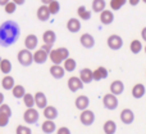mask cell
<instances>
[{"instance_id": "obj_1", "label": "cell", "mask_w": 146, "mask_h": 134, "mask_svg": "<svg viewBox=\"0 0 146 134\" xmlns=\"http://www.w3.org/2000/svg\"><path fill=\"white\" fill-rule=\"evenodd\" d=\"M21 28L15 21L8 20L0 25V45L8 48L19 39Z\"/></svg>"}, {"instance_id": "obj_2", "label": "cell", "mask_w": 146, "mask_h": 134, "mask_svg": "<svg viewBox=\"0 0 146 134\" xmlns=\"http://www.w3.org/2000/svg\"><path fill=\"white\" fill-rule=\"evenodd\" d=\"M49 57H50V61L54 65H60L67 58H69V51L67 48H64V46L58 49H53L50 52V54H49Z\"/></svg>"}, {"instance_id": "obj_3", "label": "cell", "mask_w": 146, "mask_h": 134, "mask_svg": "<svg viewBox=\"0 0 146 134\" xmlns=\"http://www.w3.org/2000/svg\"><path fill=\"white\" fill-rule=\"evenodd\" d=\"M17 59H18V62H19L22 66H25V67H28V66H31V65L33 63V54L31 53V51L30 49H22V51H19L18 52V54H17Z\"/></svg>"}, {"instance_id": "obj_4", "label": "cell", "mask_w": 146, "mask_h": 134, "mask_svg": "<svg viewBox=\"0 0 146 134\" xmlns=\"http://www.w3.org/2000/svg\"><path fill=\"white\" fill-rule=\"evenodd\" d=\"M103 103H104V107L108 110H115L118 107V98H117L115 94L113 93H108L104 96L103 98Z\"/></svg>"}, {"instance_id": "obj_5", "label": "cell", "mask_w": 146, "mask_h": 134, "mask_svg": "<svg viewBox=\"0 0 146 134\" xmlns=\"http://www.w3.org/2000/svg\"><path fill=\"white\" fill-rule=\"evenodd\" d=\"M106 44L111 51H119L123 46V39L119 35H110L106 40Z\"/></svg>"}, {"instance_id": "obj_6", "label": "cell", "mask_w": 146, "mask_h": 134, "mask_svg": "<svg viewBox=\"0 0 146 134\" xmlns=\"http://www.w3.org/2000/svg\"><path fill=\"white\" fill-rule=\"evenodd\" d=\"M38 117H40V114H38V111L36 108H28L27 111L23 114V120H25L27 124H36L38 120Z\"/></svg>"}, {"instance_id": "obj_7", "label": "cell", "mask_w": 146, "mask_h": 134, "mask_svg": "<svg viewBox=\"0 0 146 134\" xmlns=\"http://www.w3.org/2000/svg\"><path fill=\"white\" fill-rule=\"evenodd\" d=\"M80 120L83 125L90 127V125H92L94 121H95V114H94L92 111H90V110H83L80 116Z\"/></svg>"}, {"instance_id": "obj_8", "label": "cell", "mask_w": 146, "mask_h": 134, "mask_svg": "<svg viewBox=\"0 0 146 134\" xmlns=\"http://www.w3.org/2000/svg\"><path fill=\"white\" fill-rule=\"evenodd\" d=\"M48 58H49V53L41 48L33 53V61H35V63H37V65L45 63V62L48 61Z\"/></svg>"}, {"instance_id": "obj_9", "label": "cell", "mask_w": 146, "mask_h": 134, "mask_svg": "<svg viewBox=\"0 0 146 134\" xmlns=\"http://www.w3.org/2000/svg\"><path fill=\"white\" fill-rule=\"evenodd\" d=\"M121 120H122V123H123V124H126V125L132 124V123L135 121L133 111H132V110H129V108H124L123 111L121 112Z\"/></svg>"}, {"instance_id": "obj_10", "label": "cell", "mask_w": 146, "mask_h": 134, "mask_svg": "<svg viewBox=\"0 0 146 134\" xmlns=\"http://www.w3.org/2000/svg\"><path fill=\"white\" fill-rule=\"evenodd\" d=\"M68 88H69V90L74 93V92L83 88V81L80 77H77V76H73V77H71L68 80Z\"/></svg>"}, {"instance_id": "obj_11", "label": "cell", "mask_w": 146, "mask_h": 134, "mask_svg": "<svg viewBox=\"0 0 146 134\" xmlns=\"http://www.w3.org/2000/svg\"><path fill=\"white\" fill-rule=\"evenodd\" d=\"M50 15H51V13H50V10H49L48 5L44 4V5H41V7L37 9V18H38V21H41V22L49 21Z\"/></svg>"}, {"instance_id": "obj_12", "label": "cell", "mask_w": 146, "mask_h": 134, "mask_svg": "<svg viewBox=\"0 0 146 134\" xmlns=\"http://www.w3.org/2000/svg\"><path fill=\"white\" fill-rule=\"evenodd\" d=\"M80 43L82 44V46H85V48L91 49L95 45V39H94V36L91 35V34H83L80 39Z\"/></svg>"}, {"instance_id": "obj_13", "label": "cell", "mask_w": 146, "mask_h": 134, "mask_svg": "<svg viewBox=\"0 0 146 134\" xmlns=\"http://www.w3.org/2000/svg\"><path fill=\"white\" fill-rule=\"evenodd\" d=\"M80 79L83 81V84H90L91 81H94V71H91L90 68H82L80 72Z\"/></svg>"}, {"instance_id": "obj_14", "label": "cell", "mask_w": 146, "mask_h": 134, "mask_svg": "<svg viewBox=\"0 0 146 134\" xmlns=\"http://www.w3.org/2000/svg\"><path fill=\"white\" fill-rule=\"evenodd\" d=\"M113 21H114V14L111 10L105 9L100 13V22L103 25H110V23H113Z\"/></svg>"}, {"instance_id": "obj_15", "label": "cell", "mask_w": 146, "mask_h": 134, "mask_svg": "<svg viewBox=\"0 0 146 134\" xmlns=\"http://www.w3.org/2000/svg\"><path fill=\"white\" fill-rule=\"evenodd\" d=\"M81 27H82L81 22L77 18H69V21L67 22V28H68L69 32H73V34L78 32V31L81 30Z\"/></svg>"}, {"instance_id": "obj_16", "label": "cell", "mask_w": 146, "mask_h": 134, "mask_svg": "<svg viewBox=\"0 0 146 134\" xmlns=\"http://www.w3.org/2000/svg\"><path fill=\"white\" fill-rule=\"evenodd\" d=\"M66 73V68L62 67L60 65H53L50 67V75L55 79H62Z\"/></svg>"}, {"instance_id": "obj_17", "label": "cell", "mask_w": 146, "mask_h": 134, "mask_svg": "<svg viewBox=\"0 0 146 134\" xmlns=\"http://www.w3.org/2000/svg\"><path fill=\"white\" fill-rule=\"evenodd\" d=\"M146 93V88L144 84H136V85L132 88V97L136 99H140L145 96Z\"/></svg>"}, {"instance_id": "obj_18", "label": "cell", "mask_w": 146, "mask_h": 134, "mask_svg": "<svg viewBox=\"0 0 146 134\" xmlns=\"http://www.w3.org/2000/svg\"><path fill=\"white\" fill-rule=\"evenodd\" d=\"M35 102H36V106H37L38 108H45V107L48 106V99H46L45 93L37 92V93L35 94Z\"/></svg>"}, {"instance_id": "obj_19", "label": "cell", "mask_w": 146, "mask_h": 134, "mask_svg": "<svg viewBox=\"0 0 146 134\" xmlns=\"http://www.w3.org/2000/svg\"><path fill=\"white\" fill-rule=\"evenodd\" d=\"M124 92V84L122 83L121 80H115L110 84V93L115 94V96H119Z\"/></svg>"}, {"instance_id": "obj_20", "label": "cell", "mask_w": 146, "mask_h": 134, "mask_svg": "<svg viewBox=\"0 0 146 134\" xmlns=\"http://www.w3.org/2000/svg\"><path fill=\"white\" fill-rule=\"evenodd\" d=\"M74 104H76V107H77L78 110L83 111V110H86L88 107V104H90V99H88L86 96H80V97L76 98Z\"/></svg>"}, {"instance_id": "obj_21", "label": "cell", "mask_w": 146, "mask_h": 134, "mask_svg": "<svg viewBox=\"0 0 146 134\" xmlns=\"http://www.w3.org/2000/svg\"><path fill=\"white\" fill-rule=\"evenodd\" d=\"M108 70L105 67L100 66L98 67L95 71H94V80L95 81H100V80H104V79L108 77Z\"/></svg>"}, {"instance_id": "obj_22", "label": "cell", "mask_w": 146, "mask_h": 134, "mask_svg": "<svg viewBox=\"0 0 146 134\" xmlns=\"http://www.w3.org/2000/svg\"><path fill=\"white\" fill-rule=\"evenodd\" d=\"M37 43H38L37 36L33 35V34L28 35L27 38L25 39V46H26L27 49H30V51H33V49L37 46Z\"/></svg>"}, {"instance_id": "obj_23", "label": "cell", "mask_w": 146, "mask_h": 134, "mask_svg": "<svg viewBox=\"0 0 146 134\" xmlns=\"http://www.w3.org/2000/svg\"><path fill=\"white\" fill-rule=\"evenodd\" d=\"M44 116L48 120H54L58 117V110L54 106H46L44 108Z\"/></svg>"}, {"instance_id": "obj_24", "label": "cell", "mask_w": 146, "mask_h": 134, "mask_svg": "<svg viewBox=\"0 0 146 134\" xmlns=\"http://www.w3.org/2000/svg\"><path fill=\"white\" fill-rule=\"evenodd\" d=\"M42 40H44L45 44H50V45H53L56 40V34L54 32L53 30H46L42 35Z\"/></svg>"}, {"instance_id": "obj_25", "label": "cell", "mask_w": 146, "mask_h": 134, "mask_svg": "<svg viewBox=\"0 0 146 134\" xmlns=\"http://www.w3.org/2000/svg\"><path fill=\"white\" fill-rule=\"evenodd\" d=\"M41 129H42V132H44V133H46V134H51V133L55 132L56 125H55V123H54L53 120H46V121H44V123H42V125H41Z\"/></svg>"}, {"instance_id": "obj_26", "label": "cell", "mask_w": 146, "mask_h": 134, "mask_svg": "<svg viewBox=\"0 0 146 134\" xmlns=\"http://www.w3.org/2000/svg\"><path fill=\"white\" fill-rule=\"evenodd\" d=\"M1 86L5 89V90H10V89H13L15 86L14 79L9 75H5V77H3V80H1Z\"/></svg>"}, {"instance_id": "obj_27", "label": "cell", "mask_w": 146, "mask_h": 134, "mask_svg": "<svg viewBox=\"0 0 146 134\" xmlns=\"http://www.w3.org/2000/svg\"><path fill=\"white\" fill-rule=\"evenodd\" d=\"M92 12L96 13H101L103 10H105L106 7V3L105 0H92Z\"/></svg>"}, {"instance_id": "obj_28", "label": "cell", "mask_w": 146, "mask_h": 134, "mask_svg": "<svg viewBox=\"0 0 146 134\" xmlns=\"http://www.w3.org/2000/svg\"><path fill=\"white\" fill-rule=\"evenodd\" d=\"M103 129H104V132H105V134H114L117 132V124L113 120H108V121H105Z\"/></svg>"}, {"instance_id": "obj_29", "label": "cell", "mask_w": 146, "mask_h": 134, "mask_svg": "<svg viewBox=\"0 0 146 134\" xmlns=\"http://www.w3.org/2000/svg\"><path fill=\"white\" fill-rule=\"evenodd\" d=\"M77 13H78L81 20H83V21H88L91 18V12L85 7V5H81V7L77 9Z\"/></svg>"}, {"instance_id": "obj_30", "label": "cell", "mask_w": 146, "mask_h": 134, "mask_svg": "<svg viewBox=\"0 0 146 134\" xmlns=\"http://www.w3.org/2000/svg\"><path fill=\"white\" fill-rule=\"evenodd\" d=\"M0 71L5 75H9V72L12 71V62L9 59H1L0 62Z\"/></svg>"}, {"instance_id": "obj_31", "label": "cell", "mask_w": 146, "mask_h": 134, "mask_svg": "<svg viewBox=\"0 0 146 134\" xmlns=\"http://www.w3.org/2000/svg\"><path fill=\"white\" fill-rule=\"evenodd\" d=\"M129 49H131V52L133 54H139L140 52L142 51V43L140 40H132L131 44H129Z\"/></svg>"}, {"instance_id": "obj_32", "label": "cell", "mask_w": 146, "mask_h": 134, "mask_svg": "<svg viewBox=\"0 0 146 134\" xmlns=\"http://www.w3.org/2000/svg\"><path fill=\"white\" fill-rule=\"evenodd\" d=\"M23 102H25V106L27 107V108H32L36 104L35 96H32V94H30V93H26V96L23 97Z\"/></svg>"}, {"instance_id": "obj_33", "label": "cell", "mask_w": 146, "mask_h": 134, "mask_svg": "<svg viewBox=\"0 0 146 134\" xmlns=\"http://www.w3.org/2000/svg\"><path fill=\"white\" fill-rule=\"evenodd\" d=\"M12 93L14 96V98H23L26 96V90L22 85H15L14 88L12 89Z\"/></svg>"}, {"instance_id": "obj_34", "label": "cell", "mask_w": 146, "mask_h": 134, "mask_svg": "<svg viewBox=\"0 0 146 134\" xmlns=\"http://www.w3.org/2000/svg\"><path fill=\"white\" fill-rule=\"evenodd\" d=\"M76 67H77V62L73 58H67L66 61H64V68H66V71H68V72L74 71Z\"/></svg>"}, {"instance_id": "obj_35", "label": "cell", "mask_w": 146, "mask_h": 134, "mask_svg": "<svg viewBox=\"0 0 146 134\" xmlns=\"http://www.w3.org/2000/svg\"><path fill=\"white\" fill-rule=\"evenodd\" d=\"M128 0H110V8L111 10H119Z\"/></svg>"}, {"instance_id": "obj_36", "label": "cell", "mask_w": 146, "mask_h": 134, "mask_svg": "<svg viewBox=\"0 0 146 134\" xmlns=\"http://www.w3.org/2000/svg\"><path fill=\"white\" fill-rule=\"evenodd\" d=\"M48 7H49V10H50L51 14H58L59 10H60V4H59V1H56V0L51 1Z\"/></svg>"}, {"instance_id": "obj_37", "label": "cell", "mask_w": 146, "mask_h": 134, "mask_svg": "<svg viewBox=\"0 0 146 134\" xmlns=\"http://www.w3.org/2000/svg\"><path fill=\"white\" fill-rule=\"evenodd\" d=\"M15 9H17V4H15L14 1H9L8 4L4 5V10L8 13V14H12V13H14Z\"/></svg>"}, {"instance_id": "obj_38", "label": "cell", "mask_w": 146, "mask_h": 134, "mask_svg": "<svg viewBox=\"0 0 146 134\" xmlns=\"http://www.w3.org/2000/svg\"><path fill=\"white\" fill-rule=\"evenodd\" d=\"M0 114L5 115V116H8V117H10V116H12V108H10L8 104L3 103L1 106H0Z\"/></svg>"}, {"instance_id": "obj_39", "label": "cell", "mask_w": 146, "mask_h": 134, "mask_svg": "<svg viewBox=\"0 0 146 134\" xmlns=\"http://www.w3.org/2000/svg\"><path fill=\"white\" fill-rule=\"evenodd\" d=\"M15 133H17V134H32V132H31L30 128L25 127V125H18Z\"/></svg>"}, {"instance_id": "obj_40", "label": "cell", "mask_w": 146, "mask_h": 134, "mask_svg": "<svg viewBox=\"0 0 146 134\" xmlns=\"http://www.w3.org/2000/svg\"><path fill=\"white\" fill-rule=\"evenodd\" d=\"M9 119H10V117H8V116H5V115L0 114V128L7 127V125L9 124Z\"/></svg>"}, {"instance_id": "obj_41", "label": "cell", "mask_w": 146, "mask_h": 134, "mask_svg": "<svg viewBox=\"0 0 146 134\" xmlns=\"http://www.w3.org/2000/svg\"><path fill=\"white\" fill-rule=\"evenodd\" d=\"M56 134H71V130H69L68 128L63 127V128H59L58 132H56Z\"/></svg>"}, {"instance_id": "obj_42", "label": "cell", "mask_w": 146, "mask_h": 134, "mask_svg": "<svg viewBox=\"0 0 146 134\" xmlns=\"http://www.w3.org/2000/svg\"><path fill=\"white\" fill-rule=\"evenodd\" d=\"M41 49H44V51H45V52H48V53L50 54V52L53 51V45H50V44H45V43H44V45L41 46Z\"/></svg>"}, {"instance_id": "obj_43", "label": "cell", "mask_w": 146, "mask_h": 134, "mask_svg": "<svg viewBox=\"0 0 146 134\" xmlns=\"http://www.w3.org/2000/svg\"><path fill=\"white\" fill-rule=\"evenodd\" d=\"M140 1H141V0H128L129 5H132V7H136V5H139Z\"/></svg>"}, {"instance_id": "obj_44", "label": "cell", "mask_w": 146, "mask_h": 134, "mask_svg": "<svg viewBox=\"0 0 146 134\" xmlns=\"http://www.w3.org/2000/svg\"><path fill=\"white\" fill-rule=\"evenodd\" d=\"M141 38H142V40L146 41V27H144L141 30Z\"/></svg>"}, {"instance_id": "obj_45", "label": "cell", "mask_w": 146, "mask_h": 134, "mask_svg": "<svg viewBox=\"0 0 146 134\" xmlns=\"http://www.w3.org/2000/svg\"><path fill=\"white\" fill-rule=\"evenodd\" d=\"M12 1H14L17 5H23V4H25L26 0H12Z\"/></svg>"}, {"instance_id": "obj_46", "label": "cell", "mask_w": 146, "mask_h": 134, "mask_svg": "<svg viewBox=\"0 0 146 134\" xmlns=\"http://www.w3.org/2000/svg\"><path fill=\"white\" fill-rule=\"evenodd\" d=\"M3 103H4V94L0 92V106H1Z\"/></svg>"}, {"instance_id": "obj_47", "label": "cell", "mask_w": 146, "mask_h": 134, "mask_svg": "<svg viewBox=\"0 0 146 134\" xmlns=\"http://www.w3.org/2000/svg\"><path fill=\"white\" fill-rule=\"evenodd\" d=\"M42 1V4H45V5H49L51 1H54V0H41Z\"/></svg>"}, {"instance_id": "obj_48", "label": "cell", "mask_w": 146, "mask_h": 134, "mask_svg": "<svg viewBox=\"0 0 146 134\" xmlns=\"http://www.w3.org/2000/svg\"><path fill=\"white\" fill-rule=\"evenodd\" d=\"M8 3H9V0H0V5H3V7L5 4H8Z\"/></svg>"}, {"instance_id": "obj_49", "label": "cell", "mask_w": 146, "mask_h": 134, "mask_svg": "<svg viewBox=\"0 0 146 134\" xmlns=\"http://www.w3.org/2000/svg\"><path fill=\"white\" fill-rule=\"evenodd\" d=\"M144 51H145V53H146V45H145V48H144Z\"/></svg>"}, {"instance_id": "obj_50", "label": "cell", "mask_w": 146, "mask_h": 134, "mask_svg": "<svg viewBox=\"0 0 146 134\" xmlns=\"http://www.w3.org/2000/svg\"><path fill=\"white\" fill-rule=\"evenodd\" d=\"M142 1H144V3H145V4H146V0H142Z\"/></svg>"}, {"instance_id": "obj_51", "label": "cell", "mask_w": 146, "mask_h": 134, "mask_svg": "<svg viewBox=\"0 0 146 134\" xmlns=\"http://www.w3.org/2000/svg\"><path fill=\"white\" fill-rule=\"evenodd\" d=\"M1 59H3V58H1V57H0V62H1Z\"/></svg>"}]
</instances>
